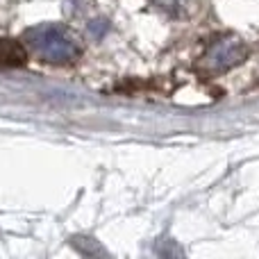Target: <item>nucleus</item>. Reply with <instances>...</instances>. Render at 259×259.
<instances>
[{
  "mask_svg": "<svg viewBox=\"0 0 259 259\" xmlns=\"http://www.w3.org/2000/svg\"><path fill=\"white\" fill-rule=\"evenodd\" d=\"M107 30H109V23L107 21H91L89 23V32H91V36H96V39H100V36H103Z\"/></svg>",
  "mask_w": 259,
  "mask_h": 259,
  "instance_id": "5",
  "label": "nucleus"
},
{
  "mask_svg": "<svg viewBox=\"0 0 259 259\" xmlns=\"http://www.w3.org/2000/svg\"><path fill=\"white\" fill-rule=\"evenodd\" d=\"M246 57H248V50L237 36H221V39H216L214 44L209 46V50H207L205 66L209 68V71L223 73V71H230V68L239 66Z\"/></svg>",
  "mask_w": 259,
  "mask_h": 259,
  "instance_id": "2",
  "label": "nucleus"
},
{
  "mask_svg": "<svg viewBox=\"0 0 259 259\" xmlns=\"http://www.w3.org/2000/svg\"><path fill=\"white\" fill-rule=\"evenodd\" d=\"M27 59V53L18 41L0 39V66H23Z\"/></svg>",
  "mask_w": 259,
  "mask_h": 259,
  "instance_id": "3",
  "label": "nucleus"
},
{
  "mask_svg": "<svg viewBox=\"0 0 259 259\" xmlns=\"http://www.w3.org/2000/svg\"><path fill=\"white\" fill-rule=\"evenodd\" d=\"M25 44L36 57L46 59L53 64H66L80 55L77 44L68 36V32H64L62 27L53 25V23H44L36 25L32 30L25 32Z\"/></svg>",
  "mask_w": 259,
  "mask_h": 259,
  "instance_id": "1",
  "label": "nucleus"
},
{
  "mask_svg": "<svg viewBox=\"0 0 259 259\" xmlns=\"http://www.w3.org/2000/svg\"><path fill=\"white\" fill-rule=\"evenodd\" d=\"M152 3L170 16H182L191 9V0H152Z\"/></svg>",
  "mask_w": 259,
  "mask_h": 259,
  "instance_id": "4",
  "label": "nucleus"
}]
</instances>
